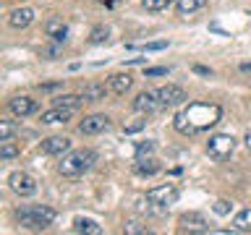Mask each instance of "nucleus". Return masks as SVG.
I'll return each instance as SVG.
<instances>
[{
    "instance_id": "nucleus-1",
    "label": "nucleus",
    "mask_w": 251,
    "mask_h": 235,
    "mask_svg": "<svg viewBox=\"0 0 251 235\" xmlns=\"http://www.w3.org/2000/svg\"><path fill=\"white\" fill-rule=\"evenodd\" d=\"M223 120V107L220 105H209V102H191L186 105L180 113H176L173 118V125H176L178 133L183 136H194V133H201L217 125Z\"/></svg>"
},
{
    "instance_id": "nucleus-2",
    "label": "nucleus",
    "mask_w": 251,
    "mask_h": 235,
    "mask_svg": "<svg viewBox=\"0 0 251 235\" xmlns=\"http://www.w3.org/2000/svg\"><path fill=\"white\" fill-rule=\"evenodd\" d=\"M16 219H19L21 227L26 230H47L55 222V209L50 207H26L16 212Z\"/></svg>"
},
{
    "instance_id": "nucleus-3",
    "label": "nucleus",
    "mask_w": 251,
    "mask_h": 235,
    "mask_svg": "<svg viewBox=\"0 0 251 235\" xmlns=\"http://www.w3.org/2000/svg\"><path fill=\"white\" fill-rule=\"evenodd\" d=\"M97 162V154L92 152V149H78V152H71L68 157H63L60 162V175L66 178H78L84 175L86 170H92V164Z\"/></svg>"
},
{
    "instance_id": "nucleus-4",
    "label": "nucleus",
    "mask_w": 251,
    "mask_h": 235,
    "mask_svg": "<svg viewBox=\"0 0 251 235\" xmlns=\"http://www.w3.org/2000/svg\"><path fill=\"white\" fill-rule=\"evenodd\" d=\"M233 152H235V139L230 133H215V136L207 141V154L215 162H225Z\"/></svg>"
},
{
    "instance_id": "nucleus-5",
    "label": "nucleus",
    "mask_w": 251,
    "mask_h": 235,
    "mask_svg": "<svg viewBox=\"0 0 251 235\" xmlns=\"http://www.w3.org/2000/svg\"><path fill=\"white\" fill-rule=\"evenodd\" d=\"M178 188L173 183H162V186H154L147 191V201L154 204V207H173L178 201Z\"/></svg>"
},
{
    "instance_id": "nucleus-6",
    "label": "nucleus",
    "mask_w": 251,
    "mask_h": 235,
    "mask_svg": "<svg viewBox=\"0 0 251 235\" xmlns=\"http://www.w3.org/2000/svg\"><path fill=\"white\" fill-rule=\"evenodd\" d=\"M8 186H11V191L13 193H19V196H34L37 193V180L29 175V172H21V170H16L8 175Z\"/></svg>"
},
{
    "instance_id": "nucleus-7",
    "label": "nucleus",
    "mask_w": 251,
    "mask_h": 235,
    "mask_svg": "<svg viewBox=\"0 0 251 235\" xmlns=\"http://www.w3.org/2000/svg\"><path fill=\"white\" fill-rule=\"evenodd\" d=\"M157 97H160V105L162 107H173V105H180V102H186V89L178 84H168L162 86V89H157Z\"/></svg>"
},
{
    "instance_id": "nucleus-8",
    "label": "nucleus",
    "mask_w": 251,
    "mask_h": 235,
    "mask_svg": "<svg viewBox=\"0 0 251 235\" xmlns=\"http://www.w3.org/2000/svg\"><path fill=\"white\" fill-rule=\"evenodd\" d=\"M110 128V118L107 115H89V118H84L81 123H78V131L84 133V136H94V133H102V131H107Z\"/></svg>"
},
{
    "instance_id": "nucleus-9",
    "label": "nucleus",
    "mask_w": 251,
    "mask_h": 235,
    "mask_svg": "<svg viewBox=\"0 0 251 235\" xmlns=\"http://www.w3.org/2000/svg\"><path fill=\"white\" fill-rule=\"evenodd\" d=\"M157 107H162L157 92H139L136 99H133V110H136V113H147L149 115V113H154Z\"/></svg>"
},
{
    "instance_id": "nucleus-10",
    "label": "nucleus",
    "mask_w": 251,
    "mask_h": 235,
    "mask_svg": "<svg viewBox=\"0 0 251 235\" xmlns=\"http://www.w3.org/2000/svg\"><path fill=\"white\" fill-rule=\"evenodd\" d=\"M180 233H207V219L199 212H188L180 217Z\"/></svg>"
},
{
    "instance_id": "nucleus-11",
    "label": "nucleus",
    "mask_w": 251,
    "mask_h": 235,
    "mask_svg": "<svg viewBox=\"0 0 251 235\" xmlns=\"http://www.w3.org/2000/svg\"><path fill=\"white\" fill-rule=\"evenodd\" d=\"M8 110H11L13 115H19V118H26L31 113H37V102L31 97H13L11 102H8Z\"/></svg>"
},
{
    "instance_id": "nucleus-12",
    "label": "nucleus",
    "mask_w": 251,
    "mask_h": 235,
    "mask_svg": "<svg viewBox=\"0 0 251 235\" xmlns=\"http://www.w3.org/2000/svg\"><path fill=\"white\" fill-rule=\"evenodd\" d=\"M71 149V139L68 136H50V139H45L42 141V152L45 154H66Z\"/></svg>"
},
{
    "instance_id": "nucleus-13",
    "label": "nucleus",
    "mask_w": 251,
    "mask_h": 235,
    "mask_svg": "<svg viewBox=\"0 0 251 235\" xmlns=\"http://www.w3.org/2000/svg\"><path fill=\"white\" fill-rule=\"evenodd\" d=\"M45 37H50L52 42H66L68 37V24L63 19H50L45 24Z\"/></svg>"
},
{
    "instance_id": "nucleus-14",
    "label": "nucleus",
    "mask_w": 251,
    "mask_h": 235,
    "mask_svg": "<svg viewBox=\"0 0 251 235\" xmlns=\"http://www.w3.org/2000/svg\"><path fill=\"white\" fill-rule=\"evenodd\" d=\"M31 21H34V11L31 8H13L11 16H8V24L13 29H26Z\"/></svg>"
},
{
    "instance_id": "nucleus-15",
    "label": "nucleus",
    "mask_w": 251,
    "mask_h": 235,
    "mask_svg": "<svg viewBox=\"0 0 251 235\" xmlns=\"http://www.w3.org/2000/svg\"><path fill=\"white\" fill-rule=\"evenodd\" d=\"M71 113H74V110H68V107H55V105H52V110L42 113V123H47V125H52V123H68V120H71Z\"/></svg>"
},
{
    "instance_id": "nucleus-16",
    "label": "nucleus",
    "mask_w": 251,
    "mask_h": 235,
    "mask_svg": "<svg viewBox=\"0 0 251 235\" xmlns=\"http://www.w3.org/2000/svg\"><path fill=\"white\" fill-rule=\"evenodd\" d=\"M107 92H110V86H105V84H86L84 92H81V97L86 102H100V99L107 97Z\"/></svg>"
},
{
    "instance_id": "nucleus-17",
    "label": "nucleus",
    "mask_w": 251,
    "mask_h": 235,
    "mask_svg": "<svg viewBox=\"0 0 251 235\" xmlns=\"http://www.w3.org/2000/svg\"><path fill=\"white\" fill-rule=\"evenodd\" d=\"M133 86V78L128 73H115V76H110V92L113 94H126Z\"/></svg>"
},
{
    "instance_id": "nucleus-18",
    "label": "nucleus",
    "mask_w": 251,
    "mask_h": 235,
    "mask_svg": "<svg viewBox=\"0 0 251 235\" xmlns=\"http://www.w3.org/2000/svg\"><path fill=\"white\" fill-rule=\"evenodd\" d=\"M74 230L76 233H86V235H102V227L94 222V219H86V217H76L74 219Z\"/></svg>"
},
{
    "instance_id": "nucleus-19",
    "label": "nucleus",
    "mask_w": 251,
    "mask_h": 235,
    "mask_svg": "<svg viewBox=\"0 0 251 235\" xmlns=\"http://www.w3.org/2000/svg\"><path fill=\"white\" fill-rule=\"evenodd\" d=\"M81 102H86L81 94H60V97H55V99H52V105H55V107L76 110V107H81Z\"/></svg>"
},
{
    "instance_id": "nucleus-20",
    "label": "nucleus",
    "mask_w": 251,
    "mask_h": 235,
    "mask_svg": "<svg viewBox=\"0 0 251 235\" xmlns=\"http://www.w3.org/2000/svg\"><path fill=\"white\" fill-rule=\"evenodd\" d=\"M204 5H207V0H176V8L180 16H191L196 11H201Z\"/></svg>"
},
{
    "instance_id": "nucleus-21",
    "label": "nucleus",
    "mask_w": 251,
    "mask_h": 235,
    "mask_svg": "<svg viewBox=\"0 0 251 235\" xmlns=\"http://www.w3.org/2000/svg\"><path fill=\"white\" fill-rule=\"evenodd\" d=\"M233 227L238 233H251V209H241L238 214L233 217Z\"/></svg>"
},
{
    "instance_id": "nucleus-22",
    "label": "nucleus",
    "mask_w": 251,
    "mask_h": 235,
    "mask_svg": "<svg viewBox=\"0 0 251 235\" xmlns=\"http://www.w3.org/2000/svg\"><path fill=\"white\" fill-rule=\"evenodd\" d=\"M160 170V162L154 157H147V160H136V172L139 175H154Z\"/></svg>"
},
{
    "instance_id": "nucleus-23",
    "label": "nucleus",
    "mask_w": 251,
    "mask_h": 235,
    "mask_svg": "<svg viewBox=\"0 0 251 235\" xmlns=\"http://www.w3.org/2000/svg\"><path fill=\"white\" fill-rule=\"evenodd\" d=\"M176 3V0H141V5L147 8L149 13H160V11H168V8Z\"/></svg>"
},
{
    "instance_id": "nucleus-24",
    "label": "nucleus",
    "mask_w": 251,
    "mask_h": 235,
    "mask_svg": "<svg viewBox=\"0 0 251 235\" xmlns=\"http://www.w3.org/2000/svg\"><path fill=\"white\" fill-rule=\"evenodd\" d=\"M154 149H157L154 141H141V144L136 146V160H147V157H152Z\"/></svg>"
},
{
    "instance_id": "nucleus-25",
    "label": "nucleus",
    "mask_w": 251,
    "mask_h": 235,
    "mask_svg": "<svg viewBox=\"0 0 251 235\" xmlns=\"http://www.w3.org/2000/svg\"><path fill=\"white\" fill-rule=\"evenodd\" d=\"M128 50H144V52H160L168 47V42H147V45H126Z\"/></svg>"
},
{
    "instance_id": "nucleus-26",
    "label": "nucleus",
    "mask_w": 251,
    "mask_h": 235,
    "mask_svg": "<svg viewBox=\"0 0 251 235\" xmlns=\"http://www.w3.org/2000/svg\"><path fill=\"white\" fill-rule=\"evenodd\" d=\"M107 37H110V29L107 26H97V29H92L89 42L92 45H102V42H107Z\"/></svg>"
},
{
    "instance_id": "nucleus-27",
    "label": "nucleus",
    "mask_w": 251,
    "mask_h": 235,
    "mask_svg": "<svg viewBox=\"0 0 251 235\" xmlns=\"http://www.w3.org/2000/svg\"><path fill=\"white\" fill-rule=\"evenodd\" d=\"M0 157H3V160H13V157H19V146L16 144H11V139L8 141H0Z\"/></svg>"
},
{
    "instance_id": "nucleus-28",
    "label": "nucleus",
    "mask_w": 251,
    "mask_h": 235,
    "mask_svg": "<svg viewBox=\"0 0 251 235\" xmlns=\"http://www.w3.org/2000/svg\"><path fill=\"white\" fill-rule=\"evenodd\" d=\"M123 230L128 233V235H147V233H149V230H147V227L141 225V222H136V219H128V222H126V227H123Z\"/></svg>"
},
{
    "instance_id": "nucleus-29",
    "label": "nucleus",
    "mask_w": 251,
    "mask_h": 235,
    "mask_svg": "<svg viewBox=\"0 0 251 235\" xmlns=\"http://www.w3.org/2000/svg\"><path fill=\"white\" fill-rule=\"evenodd\" d=\"M13 131H16V125L11 120H3V123H0V141H8L13 136Z\"/></svg>"
},
{
    "instance_id": "nucleus-30",
    "label": "nucleus",
    "mask_w": 251,
    "mask_h": 235,
    "mask_svg": "<svg viewBox=\"0 0 251 235\" xmlns=\"http://www.w3.org/2000/svg\"><path fill=\"white\" fill-rule=\"evenodd\" d=\"M144 73H147V78H154V76H168V73H170V68H165V66H157V68H144Z\"/></svg>"
},
{
    "instance_id": "nucleus-31",
    "label": "nucleus",
    "mask_w": 251,
    "mask_h": 235,
    "mask_svg": "<svg viewBox=\"0 0 251 235\" xmlns=\"http://www.w3.org/2000/svg\"><path fill=\"white\" fill-rule=\"evenodd\" d=\"M215 214H230V204H227L225 199L215 201Z\"/></svg>"
},
{
    "instance_id": "nucleus-32",
    "label": "nucleus",
    "mask_w": 251,
    "mask_h": 235,
    "mask_svg": "<svg viewBox=\"0 0 251 235\" xmlns=\"http://www.w3.org/2000/svg\"><path fill=\"white\" fill-rule=\"evenodd\" d=\"M147 125V120H136V123H131V125H123V131L126 133H136V131H141Z\"/></svg>"
},
{
    "instance_id": "nucleus-33",
    "label": "nucleus",
    "mask_w": 251,
    "mask_h": 235,
    "mask_svg": "<svg viewBox=\"0 0 251 235\" xmlns=\"http://www.w3.org/2000/svg\"><path fill=\"white\" fill-rule=\"evenodd\" d=\"M238 68H241V73H251V60H243Z\"/></svg>"
},
{
    "instance_id": "nucleus-34",
    "label": "nucleus",
    "mask_w": 251,
    "mask_h": 235,
    "mask_svg": "<svg viewBox=\"0 0 251 235\" xmlns=\"http://www.w3.org/2000/svg\"><path fill=\"white\" fill-rule=\"evenodd\" d=\"M194 70H196V73H201V76H212V70L204 68V66H194Z\"/></svg>"
},
{
    "instance_id": "nucleus-35",
    "label": "nucleus",
    "mask_w": 251,
    "mask_h": 235,
    "mask_svg": "<svg viewBox=\"0 0 251 235\" xmlns=\"http://www.w3.org/2000/svg\"><path fill=\"white\" fill-rule=\"evenodd\" d=\"M97 3H102L105 8H113V5H118V3H121V0H97Z\"/></svg>"
},
{
    "instance_id": "nucleus-36",
    "label": "nucleus",
    "mask_w": 251,
    "mask_h": 235,
    "mask_svg": "<svg viewBox=\"0 0 251 235\" xmlns=\"http://www.w3.org/2000/svg\"><path fill=\"white\" fill-rule=\"evenodd\" d=\"M243 141H246V149H249V152H251V131L246 133V139H243Z\"/></svg>"
},
{
    "instance_id": "nucleus-37",
    "label": "nucleus",
    "mask_w": 251,
    "mask_h": 235,
    "mask_svg": "<svg viewBox=\"0 0 251 235\" xmlns=\"http://www.w3.org/2000/svg\"><path fill=\"white\" fill-rule=\"evenodd\" d=\"M249 16H251V11H249Z\"/></svg>"
}]
</instances>
